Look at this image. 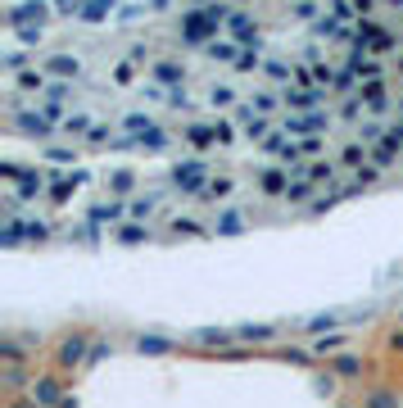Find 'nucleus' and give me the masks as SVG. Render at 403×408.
<instances>
[{
  "label": "nucleus",
  "instance_id": "1",
  "mask_svg": "<svg viewBox=\"0 0 403 408\" xmlns=\"http://www.w3.org/2000/svg\"><path fill=\"white\" fill-rule=\"evenodd\" d=\"M181 41L186 46H204V41H217V23L204 14V9H190V14H181Z\"/></svg>",
  "mask_w": 403,
  "mask_h": 408
},
{
  "label": "nucleus",
  "instance_id": "2",
  "mask_svg": "<svg viewBox=\"0 0 403 408\" xmlns=\"http://www.w3.org/2000/svg\"><path fill=\"white\" fill-rule=\"evenodd\" d=\"M173 182H177V191H190V195H204V187H209V168L200 164V159H186V164H177L173 168Z\"/></svg>",
  "mask_w": 403,
  "mask_h": 408
},
{
  "label": "nucleus",
  "instance_id": "3",
  "mask_svg": "<svg viewBox=\"0 0 403 408\" xmlns=\"http://www.w3.org/2000/svg\"><path fill=\"white\" fill-rule=\"evenodd\" d=\"M322 127H331V118H326L322 109H313V114H303V118H286V136H308L313 141Z\"/></svg>",
  "mask_w": 403,
  "mask_h": 408
},
{
  "label": "nucleus",
  "instance_id": "4",
  "mask_svg": "<svg viewBox=\"0 0 403 408\" xmlns=\"http://www.w3.org/2000/svg\"><path fill=\"white\" fill-rule=\"evenodd\" d=\"M322 100H326L322 86H290V91H286V105H303L308 114H313V109L322 105Z\"/></svg>",
  "mask_w": 403,
  "mask_h": 408
},
{
  "label": "nucleus",
  "instance_id": "5",
  "mask_svg": "<svg viewBox=\"0 0 403 408\" xmlns=\"http://www.w3.org/2000/svg\"><path fill=\"white\" fill-rule=\"evenodd\" d=\"M41 19H45V5H18V9H9V14H5V23H9V28H28V23H36V28H41Z\"/></svg>",
  "mask_w": 403,
  "mask_h": 408
},
{
  "label": "nucleus",
  "instance_id": "6",
  "mask_svg": "<svg viewBox=\"0 0 403 408\" xmlns=\"http://www.w3.org/2000/svg\"><path fill=\"white\" fill-rule=\"evenodd\" d=\"M14 122H18V132H28V136H50V127H55L50 118H36L32 109H18V118H14Z\"/></svg>",
  "mask_w": 403,
  "mask_h": 408
},
{
  "label": "nucleus",
  "instance_id": "7",
  "mask_svg": "<svg viewBox=\"0 0 403 408\" xmlns=\"http://www.w3.org/2000/svg\"><path fill=\"white\" fill-rule=\"evenodd\" d=\"M263 150H267V155H276V159H299V155H303L299 145L290 141V136H281V132H276V136H267V141H263Z\"/></svg>",
  "mask_w": 403,
  "mask_h": 408
},
{
  "label": "nucleus",
  "instance_id": "8",
  "mask_svg": "<svg viewBox=\"0 0 403 408\" xmlns=\"http://www.w3.org/2000/svg\"><path fill=\"white\" fill-rule=\"evenodd\" d=\"M399 150H403V136H399V132H389V136H381V141H376V150H372V155H376V164H394V155H399Z\"/></svg>",
  "mask_w": 403,
  "mask_h": 408
},
{
  "label": "nucleus",
  "instance_id": "9",
  "mask_svg": "<svg viewBox=\"0 0 403 408\" xmlns=\"http://www.w3.org/2000/svg\"><path fill=\"white\" fill-rule=\"evenodd\" d=\"M154 82L158 86H181L186 82V68L181 64H154Z\"/></svg>",
  "mask_w": 403,
  "mask_h": 408
},
{
  "label": "nucleus",
  "instance_id": "10",
  "mask_svg": "<svg viewBox=\"0 0 403 408\" xmlns=\"http://www.w3.org/2000/svg\"><path fill=\"white\" fill-rule=\"evenodd\" d=\"M240 55H245V51H240V41H213V46H209V59H222V64H227V59L236 64Z\"/></svg>",
  "mask_w": 403,
  "mask_h": 408
},
{
  "label": "nucleus",
  "instance_id": "11",
  "mask_svg": "<svg viewBox=\"0 0 403 408\" xmlns=\"http://www.w3.org/2000/svg\"><path fill=\"white\" fill-rule=\"evenodd\" d=\"M290 191V177H286V172H263V195H286Z\"/></svg>",
  "mask_w": 403,
  "mask_h": 408
},
{
  "label": "nucleus",
  "instance_id": "12",
  "mask_svg": "<svg viewBox=\"0 0 403 408\" xmlns=\"http://www.w3.org/2000/svg\"><path fill=\"white\" fill-rule=\"evenodd\" d=\"M123 127H127V132L141 141L145 132H154V118H150V114H127V118H123Z\"/></svg>",
  "mask_w": 403,
  "mask_h": 408
},
{
  "label": "nucleus",
  "instance_id": "13",
  "mask_svg": "<svg viewBox=\"0 0 403 408\" xmlns=\"http://www.w3.org/2000/svg\"><path fill=\"white\" fill-rule=\"evenodd\" d=\"M362 105H367L372 114H381V109H385V91H381V82H367V86H362Z\"/></svg>",
  "mask_w": 403,
  "mask_h": 408
},
{
  "label": "nucleus",
  "instance_id": "14",
  "mask_svg": "<svg viewBox=\"0 0 403 408\" xmlns=\"http://www.w3.org/2000/svg\"><path fill=\"white\" fill-rule=\"evenodd\" d=\"M263 73H267V78H272V82H295V73H299V68L281 64V59H267V64H263Z\"/></svg>",
  "mask_w": 403,
  "mask_h": 408
},
{
  "label": "nucleus",
  "instance_id": "15",
  "mask_svg": "<svg viewBox=\"0 0 403 408\" xmlns=\"http://www.w3.org/2000/svg\"><path fill=\"white\" fill-rule=\"evenodd\" d=\"M45 68H50V73H68V78H77V73H82V64L72 55H50V64H45Z\"/></svg>",
  "mask_w": 403,
  "mask_h": 408
},
{
  "label": "nucleus",
  "instance_id": "16",
  "mask_svg": "<svg viewBox=\"0 0 403 408\" xmlns=\"http://www.w3.org/2000/svg\"><path fill=\"white\" fill-rule=\"evenodd\" d=\"M32 390H36V399H41V404H64V399H59V386H55L50 377H41Z\"/></svg>",
  "mask_w": 403,
  "mask_h": 408
},
{
  "label": "nucleus",
  "instance_id": "17",
  "mask_svg": "<svg viewBox=\"0 0 403 408\" xmlns=\"http://www.w3.org/2000/svg\"><path fill=\"white\" fill-rule=\"evenodd\" d=\"M231 191H236V187H231V177H213L209 187H204V200H227Z\"/></svg>",
  "mask_w": 403,
  "mask_h": 408
},
{
  "label": "nucleus",
  "instance_id": "18",
  "mask_svg": "<svg viewBox=\"0 0 403 408\" xmlns=\"http://www.w3.org/2000/svg\"><path fill=\"white\" fill-rule=\"evenodd\" d=\"M32 195H41V177H36V172H23L18 177V200H32Z\"/></svg>",
  "mask_w": 403,
  "mask_h": 408
},
{
  "label": "nucleus",
  "instance_id": "19",
  "mask_svg": "<svg viewBox=\"0 0 403 408\" xmlns=\"http://www.w3.org/2000/svg\"><path fill=\"white\" fill-rule=\"evenodd\" d=\"M123 218V204H95L91 209V222H118Z\"/></svg>",
  "mask_w": 403,
  "mask_h": 408
},
{
  "label": "nucleus",
  "instance_id": "20",
  "mask_svg": "<svg viewBox=\"0 0 403 408\" xmlns=\"http://www.w3.org/2000/svg\"><path fill=\"white\" fill-rule=\"evenodd\" d=\"M77 19H87V23H104L109 19V5L104 0H91V5H82V14Z\"/></svg>",
  "mask_w": 403,
  "mask_h": 408
},
{
  "label": "nucleus",
  "instance_id": "21",
  "mask_svg": "<svg viewBox=\"0 0 403 408\" xmlns=\"http://www.w3.org/2000/svg\"><path fill=\"white\" fill-rule=\"evenodd\" d=\"M217 231H222V236H236V231H245V218H240V214H222V218H217Z\"/></svg>",
  "mask_w": 403,
  "mask_h": 408
},
{
  "label": "nucleus",
  "instance_id": "22",
  "mask_svg": "<svg viewBox=\"0 0 403 408\" xmlns=\"http://www.w3.org/2000/svg\"><path fill=\"white\" fill-rule=\"evenodd\" d=\"M82 350H87V340H82V336H72V340L64 345V350H59V358H64V363L72 367V363H77V358H82Z\"/></svg>",
  "mask_w": 403,
  "mask_h": 408
},
{
  "label": "nucleus",
  "instance_id": "23",
  "mask_svg": "<svg viewBox=\"0 0 403 408\" xmlns=\"http://www.w3.org/2000/svg\"><path fill=\"white\" fill-rule=\"evenodd\" d=\"M136 145H141V150H163V145H168V132H158V127H154V132H145Z\"/></svg>",
  "mask_w": 403,
  "mask_h": 408
},
{
  "label": "nucleus",
  "instance_id": "24",
  "mask_svg": "<svg viewBox=\"0 0 403 408\" xmlns=\"http://www.w3.org/2000/svg\"><path fill=\"white\" fill-rule=\"evenodd\" d=\"M18 86H23V91H41V86H45V78H41L36 68H23V73H18Z\"/></svg>",
  "mask_w": 403,
  "mask_h": 408
},
{
  "label": "nucleus",
  "instance_id": "25",
  "mask_svg": "<svg viewBox=\"0 0 403 408\" xmlns=\"http://www.w3.org/2000/svg\"><path fill=\"white\" fill-rule=\"evenodd\" d=\"M136 350H141V354H163V350H168V340H158V336H141V340H136Z\"/></svg>",
  "mask_w": 403,
  "mask_h": 408
},
{
  "label": "nucleus",
  "instance_id": "26",
  "mask_svg": "<svg viewBox=\"0 0 403 408\" xmlns=\"http://www.w3.org/2000/svg\"><path fill=\"white\" fill-rule=\"evenodd\" d=\"M236 336H240V340H267V336H272V327H263V323H259V327H240Z\"/></svg>",
  "mask_w": 403,
  "mask_h": 408
},
{
  "label": "nucleus",
  "instance_id": "27",
  "mask_svg": "<svg viewBox=\"0 0 403 408\" xmlns=\"http://www.w3.org/2000/svg\"><path fill=\"white\" fill-rule=\"evenodd\" d=\"M331 91H340V95H349V91H353V73H349V68H340V73H335Z\"/></svg>",
  "mask_w": 403,
  "mask_h": 408
},
{
  "label": "nucleus",
  "instance_id": "28",
  "mask_svg": "<svg viewBox=\"0 0 403 408\" xmlns=\"http://www.w3.org/2000/svg\"><path fill=\"white\" fill-rule=\"evenodd\" d=\"M186 136H190L195 145H209V141H217V127H190Z\"/></svg>",
  "mask_w": 403,
  "mask_h": 408
},
{
  "label": "nucleus",
  "instance_id": "29",
  "mask_svg": "<svg viewBox=\"0 0 403 408\" xmlns=\"http://www.w3.org/2000/svg\"><path fill=\"white\" fill-rule=\"evenodd\" d=\"M109 191L127 195V191H131V172H114V177H109Z\"/></svg>",
  "mask_w": 403,
  "mask_h": 408
},
{
  "label": "nucleus",
  "instance_id": "30",
  "mask_svg": "<svg viewBox=\"0 0 403 408\" xmlns=\"http://www.w3.org/2000/svg\"><path fill=\"white\" fill-rule=\"evenodd\" d=\"M308 195H313V182H295V187L286 191V200H295V204H299V200H308Z\"/></svg>",
  "mask_w": 403,
  "mask_h": 408
},
{
  "label": "nucleus",
  "instance_id": "31",
  "mask_svg": "<svg viewBox=\"0 0 403 408\" xmlns=\"http://www.w3.org/2000/svg\"><path fill=\"white\" fill-rule=\"evenodd\" d=\"M118 241H123V245H136V241H145V227H123V231H118Z\"/></svg>",
  "mask_w": 403,
  "mask_h": 408
},
{
  "label": "nucleus",
  "instance_id": "32",
  "mask_svg": "<svg viewBox=\"0 0 403 408\" xmlns=\"http://www.w3.org/2000/svg\"><path fill=\"white\" fill-rule=\"evenodd\" d=\"M272 95H254V100H249V109H254V114H272Z\"/></svg>",
  "mask_w": 403,
  "mask_h": 408
},
{
  "label": "nucleus",
  "instance_id": "33",
  "mask_svg": "<svg viewBox=\"0 0 403 408\" xmlns=\"http://www.w3.org/2000/svg\"><path fill=\"white\" fill-rule=\"evenodd\" d=\"M154 214V200H150V195H145V200H136V204H131V218H150Z\"/></svg>",
  "mask_w": 403,
  "mask_h": 408
},
{
  "label": "nucleus",
  "instance_id": "34",
  "mask_svg": "<svg viewBox=\"0 0 403 408\" xmlns=\"http://www.w3.org/2000/svg\"><path fill=\"white\" fill-rule=\"evenodd\" d=\"M236 68H240V73H249V68H259V51H245V55H240V59H236Z\"/></svg>",
  "mask_w": 403,
  "mask_h": 408
},
{
  "label": "nucleus",
  "instance_id": "35",
  "mask_svg": "<svg viewBox=\"0 0 403 408\" xmlns=\"http://www.w3.org/2000/svg\"><path fill=\"white\" fill-rule=\"evenodd\" d=\"M308 182H331V164H313L308 168Z\"/></svg>",
  "mask_w": 403,
  "mask_h": 408
},
{
  "label": "nucleus",
  "instance_id": "36",
  "mask_svg": "<svg viewBox=\"0 0 403 408\" xmlns=\"http://www.w3.org/2000/svg\"><path fill=\"white\" fill-rule=\"evenodd\" d=\"M55 159V164H68V159H77V150H64V145H55V150H45Z\"/></svg>",
  "mask_w": 403,
  "mask_h": 408
},
{
  "label": "nucleus",
  "instance_id": "37",
  "mask_svg": "<svg viewBox=\"0 0 403 408\" xmlns=\"http://www.w3.org/2000/svg\"><path fill=\"white\" fill-rule=\"evenodd\" d=\"M200 340H204V345H227L231 336H227V331H200Z\"/></svg>",
  "mask_w": 403,
  "mask_h": 408
},
{
  "label": "nucleus",
  "instance_id": "38",
  "mask_svg": "<svg viewBox=\"0 0 403 408\" xmlns=\"http://www.w3.org/2000/svg\"><path fill=\"white\" fill-rule=\"evenodd\" d=\"M168 105H173V109H190V100H186V91H168Z\"/></svg>",
  "mask_w": 403,
  "mask_h": 408
},
{
  "label": "nucleus",
  "instance_id": "39",
  "mask_svg": "<svg viewBox=\"0 0 403 408\" xmlns=\"http://www.w3.org/2000/svg\"><path fill=\"white\" fill-rule=\"evenodd\" d=\"M295 19H313V23H317L322 14H317V5H295Z\"/></svg>",
  "mask_w": 403,
  "mask_h": 408
},
{
  "label": "nucleus",
  "instance_id": "40",
  "mask_svg": "<svg viewBox=\"0 0 403 408\" xmlns=\"http://www.w3.org/2000/svg\"><path fill=\"white\" fill-rule=\"evenodd\" d=\"M114 82L127 86V82H131V64H118V68H114Z\"/></svg>",
  "mask_w": 403,
  "mask_h": 408
},
{
  "label": "nucleus",
  "instance_id": "41",
  "mask_svg": "<svg viewBox=\"0 0 403 408\" xmlns=\"http://www.w3.org/2000/svg\"><path fill=\"white\" fill-rule=\"evenodd\" d=\"M335 367H340V372H345V377H353V372H358V358H349V354H345V358H340Z\"/></svg>",
  "mask_w": 403,
  "mask_h": 408
},
{
  "label": "nucleus",
  "instance_id": "42",
  "mask_svg": "<svg viewBox=\"0 0 403 408\" xmlns=\"http://www.w3.org/2000/svg\"><path fill=\"white\" fill-rule=\"evenodd\" d=\"M209 100H213V105H231V91H227V86H213Z\"/></svg>",
  "mask_w": 403,
  "mask_h": 408
},
{
  "label": "nucleus",
  "instance_id": "43",
  "mask_svg": "<svg viewBox=\"0 0 403 408\" xmlns=\"http://www.w3.org/2000/svg\"><path fill=\"white\" fill-rule=\"evenodd\" d=\"M64 127H68V132H91V122H87V118H82V114H77V118H68V122H64Z\"/></svg>",
  "mask_w": 403,
  "mask_h": 408
},
{
  "label": "nucleus",
  "instance_id": "44",
  "mask_svg": "<svg viewBox=\"0 0 403 408\" xmlns=\"http://www.w3.org/2000/svg\"><path fill=\"white\" fill-rule=\"evenodd\" d=\"M362 159V145H345V164H358Z\"/></svg>",
  "mask_w": 403,
  "mask_h": 408
},
{
  "label": "nucleus",
  "instance_id": "45",
  "mask_svg": "<svg viewBox=\"0 0 403 408\" xmlns=\"http://www.w3.org/2000/svg\"><path fill=\"white\" fill-rule=\"evenodd\" d=\"M177 231H190V236H195V231H200V222H195V218H177Z\"/></svg>",
  "mask_w": 403,
  "mask_h": 408
},
{
  "label": "nucleus",
  "instance_id": "46",
  "mask_svg": "<svg viewBox=\"0 0 403 408\" xmlns=\"http://www.w3.org/2000/svg\"><path fill=\"white\" fill-rule=\"evenodd\" d=\"M372 408H394V399L389 394H372Z\"/></svg>",
  "mask_w": 403,
  "mask_h": 408
},
{
  "label": "nucleus",
  "instance_id": "47",
  "mask_svg": "<svg viewBox=\"0 0 403 408\" xmlns=\"http://www.w3.org/2000/svg\"><path fill=\"white\" fill-rule=\"evenodd\" d=\"M14 408H23V404H14Z\"/></svg>",
  "mask_w": 403,
  "mask_h": 408
}]
</instances>
